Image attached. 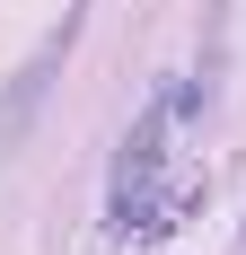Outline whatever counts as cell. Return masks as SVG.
Wrapping results in <instances>:
<instances>
[{"label": "cell", "instance_id": "obj_1", "mask_svg": "<svg viewBox=\"0 0 246 255\" xmlns=\"http://www.w3.org/2000/svg\"><path fill=\"white\" fill-rule=\"evenodd\" d=\"M167 124H176V106L149 97L141 124L123 132V150H115V229H141L149 220V194H158V167H167Z\"/></svg>", "mask_w": 246, "mask_h": 255}, {"label": "cell", "instance_id": "obj_2", "mask_svg": "<svg viewBox=\"0 0 246 255\" xmlns=\"http://www.w3.org/2000/svg\"><path fill=\"white\" fill-rule=\"evenodd\" d=\"M71 44H79V9H62V26H53L44 44L26 53V71L9 79V88H0V158L18 150V132L35 124V106H44V88H53V71L71 62Z\"/></svg>", "mask_w": 246, "mask_h": 255}]
</instances>
